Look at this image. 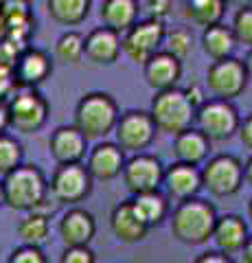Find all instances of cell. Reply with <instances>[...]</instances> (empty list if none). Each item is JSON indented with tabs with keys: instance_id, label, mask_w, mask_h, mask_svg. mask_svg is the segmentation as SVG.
<instances>
[{
	"instance_id": "obj_1",
	"label": "cell",
	"mask_w": 252,
	"mask_h": 263,
	"mask_svg": "<svg viewBox=\"0 0 252 263\" xmlns=\"http://www.w3.org/2000/svg\"><path fill=\"white\" fill-rule=\"evenodd\" d=\"M217 217L215 206L206 200L193 197L180 202L171 213V235L186 246H204L213 239Z\"/></svg>"
},
{
	"instance_id": "obj_2",
	"label": "cell",
	"mask_w": 252,
	"mask_h": 263,
	"mask_svg": "<svg viewBox=\"0 0 252 263\" xmlns=\"http://www.w3.org/2000/svg\"><path fill=\"white\" fill-rule=\"evenodd\" d=\"M3 189L7 206L22 213H35L48 197L46 176L37 164H20L3 178Z\"/></svg>"
},
{
	"instance_id": "obj_3",
	"label": "cell",
	"mask_w": 252,
	"mask_h": 263,
	"mask_svg": "<svg viewBox=\"0 0 252 263\" xmlns=\"http://www.w3.org/2000/svg\"><path fill=\"white\" fill-rule=\"evenodd\" d=\"M119 117V105L112 95L88 92L75 108V127L86 136V141H99L114 132Z\"/></svg>"
},
{
	"instance_id": "obj_4",
	"label": "cell",
	"mask_w": 252,
	"mask_h": 263,
	"mask_svg": "<svg viewBox=\"0 0 252 263\" xmlns=\"http://www.w3.org/2000/svg\"><path fill=\"white\" fill-rule=\"evenodd\" d=\"M149 117L158 132L178 136L191 129V125L195 123V108L189 103L184 90L171 88L165 92H156V97L151 99Z\"/></svg>"
},
{
	"instance_id": "obj_5",
	"label": "cell",
	"mask_w": 252,
	"mask_h": 263,
	"mask_svg": "<svg viewBox=\"0 0 252 263\" xmlns=\"http://www.w3.org/2000/svg\"><path fill=\"white\" fill-rule=\"evenodd\" d=\"M241 117L237 108L230 101H219V99H206L204 103L195 110V129L208 138V143L228 141L239 132Z\"/></svg>"
},
{
	"instance_id": "obj_6",
	"label": "cell",
	"mask_w": 252,
	"mask_h": 263,
	"mask_svg": "<svg viewBox=\"0 0 252 263\" xmlns=\"http://www.w3.org/2000/svg\"><path fill=\"white\" fill-rule=\"evenodd\" d=\"M200 174H202V189H206L215 197L235 195L243 186V164L237 156L230 154L213 156L200 169Z\"/></svg>"
},
{
	"instance_id": "obj_7",
	"label": "cell",
	"mask_w": 252,
	"mask_h": 263,
	"mask_svg": "<svg viewBox=\"0 0 252 263\" xmlns=\"http://www.w3.org/2000/svg\"><path fill=\"white\" fill-rule=\"evenodd\" d=\"M94 180L88 174L86 164H57L48 182V195L57 204L75 206L84 202L92 191Z\"/></svg>"
},
{
	"instance_id": "obj_8",
	"label": "cell",
	"mask_w": 252,
	"mask_h": 263,
	"mask_svg": "<svg viewBox=\"0 0 252 263\" xmlns=\"http://www.w3.org/2000/svg\"><path fill=\"white\" fill-rule=\"evenodd\" d=\"M9 127L20 134L40 132L48 121V101L37 90H18L9 101Z\"/></svg>"
},
{
	"instance_id": "obj_9",
	"label": "cell",
	"mask_w": 252,
	"mask_h": 263,
	"mask_svg": "<svg viewBox=\"0 0 252 263\" xmlns=\"http://www.w3.org/2000/svg\"><path fill=\"white\" fill-rule=\"evenodd\" d=\"M165 22L145 18L138 20L132 29H129L123 37H121V46L127 53V57L136 64H147L156 53H160L162 42H165Z\"/></svg>"
},
{
	"instance_id": "obj_10",
	"label": "cell",
	"mask_w": 252,
	"mask_h": 263,
	"mask_svg": "<svg viewBox=\"0 0 252 263\" xmlns=\"http://www.w3.org/2000/svg\"><path fill=\"white\" fill-rule=\"evenodd\" d=\"M156 125L149 117V112L145 110H127L125 114L119 117V123L114 127L117 145L121 152L129 154H143V149L153 143L156 138Z\"/></svg>"
},
{
	"instance_id": "obj_11",
	"label": "cell",
	"mask_w": 252,
	"mask_h": 263,
	"mask_svg": "<svg viewBox=\"0 0 252 263\" xmlns=\"http://www.w3.org/2000/svg\"><path fill=\"white\" fill-rule=\"evenodd\" d=\"M206 86L213 99L232 103V99L239 97L248 86V72L243 60L228 57L222 62H213L206 70Z\"/></svg>"
},
{
	"instance_id": "obj_12",
	"label": "cell",
	"mask_w": 252,
	"mask_h": 263,
	"mask_svg": "<svg viewBox=\"0 0 252 263\" xmlns=\"http://www.w3.org/2000/svg\"><path fill=\"white\" fill-rule=\"evenodd\" d=\"M121 176H123L127 191L136 197L143 193L158 191V186L162 184V178H165V169H162V164L156 156L136 154L129 160H125Z\"/></svg>"
},
{
	"instance_id": "obj_13",
	"label": "cell",
	"mask_w": 252,
	"mask_h": 263,
	"mask_svg": "<svg viewBox=\"0 0 252 263\" xmlns=\"http://www.w3.org/2000/svg\"><path fill=\"white\" fill-rule=\"evenodd\" d=\"M53 72V62L48 57L46 51L35 46H27L20 53L18 62L13 66V75H15V84L20 90H35L42 81Z\"/></svg>"
},
{
	"instance_id": "obj_14",
	"label": "cell",
	"mask_w": 252,
	"mask_h": 263,
	"mask_svg": "<svg viewBox=\"0 0 252 263\" xmlns=\"http://www.w3.org/2000/svg\"><path fill=\"white\" fill-rule=\"evenodd\" d=\"M48 152L57 164H81L88 154V141L75 125H62L48 138Z\"/></svg>"
},
{
	"instance_id": "obj_15",
	"label": "cell",
	"mask_w": 252,
	"mask_h": 263,
	"mask_svg": "<svg viewBox=\"0 0 252 263\" xmlns=\"http://www.w3.org/2000/svg\"><path fill=\"white\" fill-rule=\"evenodd\" d=\"M57 228H60V237L66 248H86L94 239L96 221L90 211L72 206L62 215Z\"/></svg>"
},
{
	"instance_id": "obj_16",
	"label": "cell",
	"mask_w": 252,
	"mask_h": 263,
	"mask_svg": "<svg viewBox=\"0 0 252 263\" xmlns=\"http://www.w3.org/2000/svg\"><path fill=\"white\" fill-rule=\"evenodd\" d=\"M123 167H125V152H121L117 143L103 141L88 152L86 169L92 180L110 182V180L123 174Z\"/></svg>"
},
{
	"instance_id": "obj_17",
	"label": "cell",
	"mask_w": 252,
	"mask_h": 263,
	"mask_svg": "<svg viewBox=\"0 0 252 263\" xmlns=\"http://www.w3.org/2000/svg\"><path fill=\"white\" fill-rule=\"evenodd\" d=\"M0 13L5 15L7 22V40L20 48H27L29 37L35 31V18L31 11L29 3H20V0H5L0 3Z\"/></svg>"
},
{
	"instance_id": "obj_18",
	"label": "cell",
	"mask_w": 252,
	"mask_h": 263,
	"mask_svg": "<svg viewBox=\"0 0 252 263\" xmlns=\"http://www.w3.org/2000/svg\"><path fill=\"white\" fill-rule=\"evenodd\" d=\"M162 184H165L169 197H173V200H178V204H180V202L198 197L200 189H202V174L198 167H191V164L171 162L165 169Z\"/></svg>"
},
{
	"instance_id": "obj_19",
	"label": "cell",
	"mask_w": 252,
	"mask_h": 263,
	"mask_svg": "<svg viewBox=\"0 0 252 263\" xmlns=\"http://www.w3.org/2000/svg\"><path fill=\"white\" fill-rule=\"evenodd\" d=\"M121 35L105 27L92 29L84 37V57L96 66H112L121 57Z\"/></svg>"
},
{
	"instance_id": "obj_20",
	"label": "cell",
	"mask_w": 252,
	"mask_h": 263,
	"mask_svg": "<svg viewBox=\"0 0 252 263\" xmlns=\"http://www.w3.org/2000/svg\"><path fill=\"white\" fill-rule=\"evenodd\" d=\"M143 75L149 88H153L156 92H165V90L176 88V84L180 81L182 62H178L176 57H171L165 51H160L143 66Z\"/></svg>"
},
{
	"instance_id": "obj_21",
	"label": "cell",
	"mask_w": 252,
	"mask_h": 263,
	"mask_svg": "<svg viewBox=\"0 0 252 263\" xmlns=\"http://www.w3.org/2000/svg\"><path fill=\"white\" fill-rule=\"evenodd\" d=\"M248 237H250L248 224L243 221V217L235 215V213H226V215L217 217V224L213 230V241L219 252L228 254V257L235 252H241Z\"/></svg>"
},
{
	"instance_id": "obj_22",
	"label": "cell",
	"mask_w": 252,
	"mask_h": 263,
	"mask_svg": "<svg viewBox=\"0 0 252 263\" xmlns=\"http://www.w3.org/2000/svg\"><path fill=\"white\" fill-rule=\"evenodd\" d=\"M110 228L117 239L123 243H138L149 233V228L145 226L134 213L132 200H125L114 206V211H112V215H110Z\"/></svg>"
},
{
	"instance_id": "obj_23",
	"label": "cell",
	"mask_w": 252,
	"mask_h": 263,
	"mask_svg": "<svg viewBox=\"0 0 252 263\" xmlns=\"http://www.w3.org/2000/svg\"><path fill=\"white\" fill-rule=\"evenodd\" d=\"M138 11H141V5L136 0H105L101 5L99 15L105 29L121 35V33H127L138 22Z\"/></svg>"
},
{
	"instance_id": "obj_24",
	"label": "cell",
	"mask_w": 252,
	"mask_h": 263,
	"mask_svg": "<svg viewBox=\"0 0 252 263\" xmlns=\"http://www.w3.org/2000/svg\"><path fill=\"white\" fill-rule=\"evenodd\" d=\"M208 152H210L208 138L204 134H200L195 127L173 136V158H176V162L198 167L200 162L206 160Z\"/></svg>"
},
{
	"instance_id": "obj_25",
	"label": "cell",
	"mask_w": 252,
	"mask_h": 263,
	"mask_svg": "<svg viewBox=\"0 0 252 263\" xmlns=\"http://www.w3.org/2000/svg\"><path fill=\"white\" fill-rule=\"evenodd\" d=\"M235 46H237V42L232 37L230 27H226L222 22L204 29V33H202V48L213 62H222L232 57Z\"/></svg>"
},
{
	"instance_id": "obj_26",
	"label": "cell",
	"mask_w": 252,
	"mask_h": 263,
	"mask_svg": "<svg viewBox=\"0 0 252 263\" xmlns=\"http://www.w3.org/2000/svg\"><path fill=\"white\" fill-rule=\"evenodd\" d=\"M132 206H134V213L138 215V219L147 228L158 226L160 221L167 219V215H169V202L160 191L132 197Z\"/></svg>"
},
{
	"instance_id": "obj_27",
	"label": "cell",
	"mask_w": 252,
	"mask_h": 263,
	"mask_svg": "<svg viewBox=\"0 0 252 263\" xmlns=\"http://www.w3.org/2000/svg\"><path fill=\"white\" fill-rule=\"evenodd\" d=\"M48 15L64 27H77L90 13V0H48Z\"/></svg>"
},
{
	"instance_id": "obj_28",
	"label": "cell",
	"mask_w": 252,
	"mask_h": 263,
	"mask_svg": "<svg viewBox=\"0 0 252 263\" xmlns=\"http://www.w3.org/2000/svg\"><path fill=\"white\" fill-rule=\"evenodd\" d=\"M226 13V3L222 0H189L184 3V15L198 27H215Z\"/></svg>"
},
{
	"instance_id": "obj_29",
	"label": "cell",
	"mask_w": 252,
	"mask_h": 263,
	"mask_svg": "<svg viewBox=\"0 0 252 263\" xmlns=\"http://www.w3.org/2000/svg\"><path fill=\"white\" fill-rule=\"evenodd\" d=\"M48 233H51V224L42 213H27V217L18 224V235L24 246L42 248V243L48 239Z\"/></svg>"
},
{
	"instance_id": "obj_30",
	"label": "cell",
	"mask_w": 252,
	"mask_h": 263,
	"mask_svg": "<svg viewBox=\"0 0 252 263\" xmlns=\"http://www.w3.org/2000/svg\"><path fill=\"white\" fill-rule=\"evenodd\" d=\"M55 60L62 64L77 66L84 60V35L77 31H66L55 44Z\"/></svg>"
},
{
	"instance_id": "obj_31",
	"label": "cell",
	"mask_w": 252,
	"mask_h": 263,
	"mask_svg": "<svg viewBox=\"0 0 252 263\" xmlns=\"http://www.w3.org/2000/svg\"><path fill=\"white\" fill-rule=\"evenodd\" d=\"M165 53L176 57L178 62H184L193 51V33L186 27H176L165 33Z\"/></svg>"
},
{
	"instance_id": "obj_32",
	"label": "cell",
	"mask_w": 252,
	"mask_h": 263,
	"mask_svg": "<svg viewBox=\"0 0 252 263\" xmlns=\"http://www.w3.org/2000/svg\"><path fill=\"white\" fill-rule=\"evenodd\" d=\"M22 145L15 136L11 134H0V176H9L22 164Z\"/></svg>"
},
{
	"instance_id": "obj_33",
	"label": "cell",
	"mask_w": 252,
	"mask_h": 263,
	"mask_svg": "<svg viewBox=\"0 0 252 263\" xmlns=\"http://www.w3.org/2000/svg\"><path fill=\"white\" fill-rule=\"evenodd\" d=\"M230 31H232L235 42L246 44V46L252 48V5H243L235 11Z\"/></svg>"
},
{
	"instance_id": "obj_34",
	"label": "cell",
	"mask_w": 252,
	"mask_h": 263,
	"mask_svg": "<svg viewBox=\"0 0 252 263\" xmlns=\"http://www.w3.org/2000/svg\"><path fill=\"white\" fill-rule=\"evenodd\" d=\"M7 263H48L46 261V254L42 252V248H33V246H20V248H15Z\"/></svg>"
},
{
	"instance_id": "obj_35",
	"label": "cell",
	"mask_w": 252,
	"mask_h": 263,
	"mask_svg": "<svg viewBox=\"0 0 252 263\" xmlns=\"http://www.w3.org/2000/svg\"><path fill=\"white\" fill-rule=\"evenodd\" d=\"M60 263H96L94 252L88 248H64Z\"/></svg>"
},
{
	"instance_id": "obj_36",
	"label": "cell",
	"mask_w": 252,
	"mask_h": 263,
	"mask_svg": "<svg viewBox=\"0 0 252 263\" xmlns=\"http://www.w3.org/2000/svg\"><path fill=\"white\" fill-rule=\"evenodd\" d=\"M15 90H18V84H15L13 68H9V66H0V99H3V101H9V99L15 95Z\"/></svg>"
},
{
	"instance_id": "obj_37",
	"label": "cell",
	"mask_w": 252,
	"mask_h": 263,
	"mask_svg": "<svg viewBox=\"0 0 252 263\" xmlns=\"http://www.w3.org/2000/svg\"><path fill=\"white\" fill-rule=\"evenodd\" d=\"M22 51H24V48H20L18 44L9 42V40L0 42V66H9V68H13Z\"/></svg>"
},
{
	"instance_id": "obj_38",
	"label": "cell",
	"mask_w": 252,
	"mask_h": 263,
	"mask_svg": "<svg viewBox=\"0 0 252 263\" xmlns=\"http://www.w3.org/2000/svg\"><path fill=\"white\" fill-rule=\"evenodd\" d=\"M171 3L169 0H149V3H145V9L149 11V18H153V20H160L162 22V18L171 11Z\"/></svg>"
},
{
	"instance_id": "obj_39",
	"label": "cell",
	"mask_w": 252,
	"mask_h": 263,
	"mask_svg": "<svg viewBox=\"0 0 252 263\" xmlns=\"http://www.w3.org/2000/svg\"><path fill=\"white\" fill-rule=\"evenodd\" d=\"M193 263H235V261L228 257V254H224L219 250H206V252L198 254V257L193 259Z\"/></svg>"
},
{
	"instance_id": "obj_40",
	"label": "cell",
	"mask_w": 252,
	"mask_h": 263,
	"mask_svg": "<svg viewBox=\"0 0 252 263\" xmlns=\"http://www.w3.org/2000/svg\"><path fill=\"white\" fill-rule=\"evenodd\" d=\"M239 141L248 147V149H252V114H248L246 119H243L239 123Z\"/></svg>"
},
{
	"instance_id": "obj_41",
	"label": "cell",
	"mask_w": 252,
	"mask_h": 263,
	"mask_svg": "<svg viewBox=\"0 0 252 263\" xmlns=\"http://www.w3.org/2000/svg\"><path fill=\"white\" fill-rule=\"evenodd\" d=\"M184 95H186V99H189V103L193 105L195 110H198L200 105L206 101V97H204V92H202V88H200L198 84H193V86L186 88V90H184Z\"/></svg>"
},
{
	"instance_id": "obj_42",
	"label": "cell",
	"mask_w": 252,
	"mask_h": 263,
	"mask_svg": "<svg viewBox=\"0 0 252 263\" xmlns=\"http://www.w3.org/2000/svg\"><path fill=\"white\" fill-rule=\"evenodd\" d=\"M7 127H9V108H7V101L0 99V134H5Z\"/></svg>"
},
{
	"instance_id": "obj_43",
	"label": "cell",
	"mask_w": 252,
	"mask_h": 263,
	"mask_svg": "<svg viewBox=\"0 0 252 263\" xmlns=\"http://www.w3.org/2000/svg\"><path fill=\"white\" fill-rule=\"evenodd\" d=\"M243 182L252 186V156L248 158V162L243 164Z\"/></svg>"
},
{
	"instance_id": "obj_44",
	"label": "cell",
	"mask_w": 252,
	"mask_h": 263,
	"mask_svg": "<svg viewBox=\"0 0 252 263\" xmlns=\"http://www.w3.org/2000/svg\"><path fill=\"white\" fill-rule=\"evenodd\" d=\"M243 261L246 263H252V235L248 237V241H246V246H243Z\"/></svg>"
},
{
	"instance_id": "obj_45",
	"label": "cell",
	"mask_w": 252,
	"mask_h": 263,
	"mask_svg": "<svg viewBox=\"0 0 252 263\" xmlns=\"http://www.w3.org/2000/svg\"><path fill=\"white\" fill-rule=\"evenodd\" d=\"M243 66H246L248 79H252V48H250V53H248V57H246V60H243Z\"/></svg>"
},
{
	"instance_id": "obj_46",
	"label": "cell",
	"mask_w": 252,
	"mask_h": 263,
	"mask_svg": "<svg viewBox=\"0 0 252 263\" xmlns=\"http://www.w3.org/2000/svg\"><path fill=\"white\" fill-rule=\"evenodd\" d=\"M7 40V22H5V15L0 13V42Z\"/></svg>"
},
{
	"instance_id": "obj_47",
	"label": "cell",
	"mask_w": 252,
	"mask_h": 263,
	"mask_svg": "<svg viewBox=\"0 0 252 263\" xmlns=\"http://www.w3.org/2000/svg\"><path fill=\"white\" fill-rule=\"evenodd\" d=\"M0 206H5V189H3V180H0Z\"/></svg>"
},
{
	"instance_id": "obj_48",
	"label": "cell",
	"mask_w": 252,
	"mask_h": 263,
	"mask_svg": "<svg viewBox=\"0 0 252 263\" xmlns=\"http://www.w3.org/2000/svg\"><path fill=\"white\" fill-rule=\"evenodd\" d=\"M248 219H250V221H252V200H250V202H248Z\"/></svg>"
}]
</instances>
